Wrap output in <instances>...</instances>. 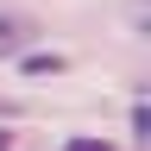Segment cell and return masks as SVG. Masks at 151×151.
I'll list each match as a JSON object with an SVG mask.
<instances>
[{
    "label": "cell",
    "mask_w": 151,
    "mask_h": 151,
    "mask_svg": "<svg viewBox=\"0 0 151 151\" xmlns=\"http://www.w3.org/2000/svg\"><path fill=\"white\" fill-rule=\"evenodd\" d=\"M19 38H25V25H19V19H0V57H13Z\"/></svg>",
    "instance_id": "cell-1"
},
{
    "label": "cell",
    "mask_w": 151,
    "mask_h": 151,
    "mask_svg": "<svg viewBox=\"0 0 151 151\" xmlns=\"http://www.w3.org/2000/svg\"><path fill=\"white\" fill-rule=\"evenodd\" d=\"M145 139H151V107L132 101V145H145Z\"/></svg>",
    "instance_id": "cell-2"
},
{
    "label": "cell",
    "mask_w": 151,
    "mask_h": 151,
    "mask_svg": "<svg viewBox=\"0 0 151 151\" xmlns=\"http://www.w3.org/2000/svg\"><path fill=\"white\" fill-rule=\"evenodd\" d=\"M57 69H63L57 50H50V57H25V76H57Z\"/></svg>",
    "instance_id": "cell-3"
},
{
    "label": "cell",
    "mask_w": 151,
    "mask_h": 151,
    "mask_svg": "<svg viewBox=\"0 0 151 151\" xmlns=\"http://www.w3.org/2000/svg\"><path fill=\"white\" fill-rule=\"evenodd\" d=\"M63 151H113V145H107V139H94V132H76Z\"/></svg>",
    "instance_id": "cell-4"
},
{
    "label": "cell",
    "mask_w": 151,
    "mask_h": 151,
    "mask_svg": "<svg viewBox=\"0 0 151 151\" xmlns=\"http://www.w3.org/2000/svg\"><path fill=\"white\" fill-rule=\"evenodd\" d=\"M0 151H13V132H0Z\"/></svg>",
    "instance_id": "cell-5"
}]
</instances>
